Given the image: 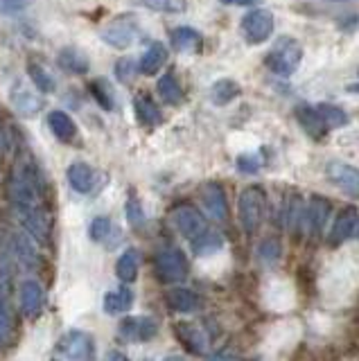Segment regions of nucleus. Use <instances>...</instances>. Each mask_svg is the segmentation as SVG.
I'll return each mask as SVG.
<instances>
[{
	"mask_svg": "<svg viewBox=\"0 0 359 361\" xmlns=\"http://www.w3.org/2000/svg\"><path fill=\"white\" fill-rule=\"evenodd\" d=\"M43 197V178L39 174V169L32 163H20L12 180H9V199L16 206V210L25 208H39Z\"/></svg>",
	"mask_w": 359,
	"mask_h": 361,
	"instance_id": "1",
	"label": "nucleus"
},
{
	"mask_svg": "<svg viewBox=\"0 0 359 361\" xmlns=\"http://www.w3.org/2000/svg\"><path fill=\"white\" fill-rule=\"evenodd\" d=\"M303 61V48L296 39L280 37L267 54V66L280 77H291Z\"/></svg>",
	"mask_w": 359,
	"mask_h": 361,
	"instance_id": "2",
	"label": "nucleus"
},
{
	"mask_svg": "<svg viewBox=\"0 0 359 361\" xmlns=\"http://www.w3.org/2000/svg\"><path fill=\"white\" fill-rule=\"evenodd\" d=\"M154 269L156 276L165 285H174V282H183L188 276V257L183 255L181 248L176 246H165L161 248L154 257Z\"/></svg>",
	"mask_w": 359,
	"mask_h": 361,
	"instance_id": "3",
	"label": "nucleus"
},
{
	"mask_svg": "<svg viewBox=\"0 0 359 361\" xmlns=\"http://www.w3.org/2000/svg\"><path fill=\"white\" fill-rule=\"evenodd\" d=\"M57 353L63 355L68 361H93L95 359V341L88 332L71 330L59 338Z\"/></svg>",
	"mask_w": 359,
	"mask_h": 361,
	"instance_id": "4",
	"label": "nucleus"
},
{
	"mask_svg": "<svg viewBox=\"0 0 359 361\" xmlns=\"http://www.w3.org/2000/svg\"><path fill=\"white\" fill-rule=\"evenodd\" d=\"M264 217V192L260 188H246L240 195V221L246 233H255Z\"/></svg>",
	"mask_w": 359,
	"mask_h": 361,
	"instance_id": "5",
	"label": "nucleus"
},
{
	"mask_svg": "<svg viewBox=\"0 0 359 361\" xmlns=\"http://www.w3.org/2000/svg\"><path fill=\"white\" fill-rule=\"evenodd\" d=\"M274 27H276L274 14L267 9H251L249 14L242 18V34L251 45L264 43L274 34Z\"/></svg>",
	"mask_w": 359,
	"mask_h": 361,
	"instance_id": "6",
	"label": "nucleus"
},
{
	"mask_svg": "<svg viewBox=\"0 0 359 361\" xmlns=\"http://www.w3.org/2000/svg\"><path fill=\"white\" fill-rule=\"evenodd\" d=\"M118 334L122 341H127V343L152 341V338L159 334V323H156L152 316H127V319L120 321Z\"/></svg>",
	"mask_w": 359,
	"mask_h": 361,
	"instance_id": "7",
	"label": "nucleus"
},
{
	"mask_svg": "<svg viewBox=\"0 0 359 361\" xmlns=\"http://www.w3.org/2000/svg\"><path fill=\"white\" fill-rule=\"evenodd\" d=\"M136 37H138V25L131 18H118L114 23H109V25L99 32V39L118 50L129 48V45L136 41Z\"/></svg>",
	"mask_w": 359,
	"mask_h": 361,
	"instance_id": "8",
	"label": "nucleus"
},
{
	"mask_svg": "<svg viewBox=\"0 0 359 361\" xmlns=\"http://www.w3.org/2000/svg\"><path fill=\"white\" fill-rule=\"evenodd\" d=\"M172 221L176 226V231L190 242H195L199 235H204L208 231L206 219L201 217V212L193 206H178L172 212Z\"/></svg>",
	"mask_w": 359,
	"mask_h": 361,
	"instance_id": "9",
	"label": "nucleus"
},
{
	"mask_svg": "<svg viewBox=\"0 0 359 361\" xmlns=\"http://www.w3.org/2000/svg\"><path fill=\"white\" fill-rule=\"evenodd\" d=\"M18 212V219L23 224V228L28 231V235L32 240H37L39 244H48L50 240V217L46 214L41 206L39 208H25V210H16Z\"/></svg>",
	"mask_w": 359,
	"mask_h": 361,
	"instance_id": "10",
	"label": "nucleus"
},
{
	"mask_svg": "<svg viewBox=\"0 0 359 361\" xmlns=\"http://www.w3.org/2000/svg\"><path fill=\"white\" fill-rule=\"evenodd\" d=\"M325 174L332 180V183L343 190L346 195L351 197H359V169L351 163L343 161H332L325 167Z\"/></svg>",
	"mask_w": 359,
	"mask_h": 361,
	"instance_id": "11",
	"label": "nucleus"
},
{
	"mask_svg": "<svg viewBox=\"0 0 359 361\" xmlns=\"http://www.w3.org/2000/svg\"><path fill=\"white\" fill-rule=\"evenodd\" d=\"M330 217V201L323 197H312L305 206V217H303V233L308 235H321L325 224Z\"/></svg>",
	"mask_w": 359,
	"mask_h": 361,
	"instance_id": "12",
	"label": "nucleus"
},
{
	"mask_svg": "<svg viewBox=\"0 0 359 361\" xmlns=\"http://www.w3.org/2000/svg\"><path fill=\"white\" fill-rule=\"evenodd\" d=\"M359 228V212L357 208H343L339 212V217L334 219L330 235H328V244L332 248H339L348 237H353L355 231Z\"/></svg>",
	"mask_w": 359,
	"mask_h": 361,
	"instance_id": "13",
	"label": "nucleus"
},
{
	"mask_svg": "<svg viewBox=\"0 0 359 361\" xmlns=\"http://www.w3.org/2000/svg\"><path fill=\"white\" fill-rule=\"evenodd\" d=\"M174 334L190 355H206L208 350V338L199 325L195 323H176Z\"/></svg>",
	"mask_w": 359,
	"mask_h": 361,
	"instance_id": "14",
	"label": "nucleus"
},
{
	"mask_svg": "<svg viewBox=\"0 0 359 361\" xmlns=\"http://www.w3.org/2000/svg\"><path fill=\"white\" fill-rule=\"evenodd\" d=\"M9 253H12V257L18 259V264H23V269H37L41 262L35 242L23 233L9 235Z\"/></svg>",
	"mask_w": 359,
	"mask_h": 361,
	"instance_id": "15",
	"label": "nucleus"
},
{
	"mask_svg": "<svg viewBox=\"0 0 359 361\" xmlns=\"http://www.w3.org/2000/svg\"><path fill=\"white\" fill-rule=\"evenodd\" d=\"M201 199H204V208L215 221H224L229 217V201L226 192L219 183H206L201 190Z\"/></svg>",
	"mask_w": 359,
	"mask_h": 361,
	"instance_id": "16",
	"label": "nucleus"
},
{
	"mask_svg": "<svg viewBox=\"0 0 359 361\" xmlns=\"http://www.w3.org/2000/svg\"><path fill=\"white\" fill-rule=\"evenodd\" d=\"M12 106L16 113H20V116H25V118H32V116H37V113L43 109V97H39L35 90L28 88L25 84H16L12 88Z\"/></svg>",
	"mask_w": 359,
	"mask_h": 361,
	"instance_id": "17",
	"label": "nucleus"
},
{
	"mask_svg": "<svg viewBox=\"0 0 359 361\" xmlns=\"http://www.w3.org/2000/svg\"><path fill=\"white\" fill-rule=\"evenodd\" d=\"M43 302H46L43 287L37 280H25L23 285H20V310H23V314L28 319H35L43 310Z\"/></svg>",
	"mask_w": 359,
	"mask_h": 361,
	"instance_id": "18",
	"label": "nucleus"
},
{
	"mask_svg": "<svg viewBox=\"0 0 359 361\" xmlns=\"http://www.w3.org/2000/svg\"><path fill=\"white\" fill-rule=\"evenodd\" d=\"M68 183L75 192H80V195H91L95 190V183H97V174L95 169L88 165V163H73L68 167Z\"/></svg>",
	"mask_w": 359,
	"mask_h": 361,
	"instance_id": "19",
	"label": "nucleus"
},
{
	"mask_svg": "<svg viewBox=\"0 0 359 361\" xmlns=\"http://www.w3.org/2000/svg\"><path fill=\"white\" fill-rule=\"evenodd\" d=\"M48 127L54 133V138H59L61 142H73L77 138V124L68 113H63V111L48 113Z\"/></svg>",
	"mask_w": 359,
	"mask_h": 361,
	"instance_id": "20",
	"label": "nucleus"
},
{
	"mask_svg": "<svg viewBox=\"0 0 359 361\" xmlns=\"http://www.w3.org/2000/svg\"><path fill=\"white\" fill-rule=\"evenodd\" d=\"M88 235H91V240L97 242V244H104L109 248H114L118 242H120V231L116 228V224L111 221L109 217H95L91 221V228H88Z\"/></svg>",
	"mask_w": 359,
	"mask_h": 361,
	"instance_id": "21",
	"label": "nucleus"
},
{
	"mask_svg": "<svg viewBox=\"0 0 359 361\" xmlns=\"http://www.w3.org/2000/svg\"><path fill=\"white\" fill-rule=\"evenodd\" d=\"M165 59H167V48L161 41H154L150 48L145 50V54L140 56L138 68H140L142 75L152 77V75H156L165 66Z\"/></svg>",
	"mask_w": 359,
	"mask_h": 361,
	"instance_id": "22",
	"label": "nucleus"
},
{
	"mask_svg": "<svg viewBox=\"0 0 359 361\" xmlns=\"http://www.w3.org/2000/svg\"><path fill=\"white\" fill-rule=\"evenodd\" d=\"M296 118H298V122H300V127L305 129V131L312 135V138L321 140L323 135L328 133V127L323 124V120H321V116H319L317 106L300 104V106L296 109Z\"/></svg>",
	"mask_w": 359,
	"mask_h": 361,
	"instance_id": "23",
	"label": "nucleus"
},
{
	"mask_svg": "<svg viewBox=\"0 0 359 361\" xmlns=\"http://www.w3.org/2000/svg\"><path fill=\"white\" fill-rule=\"evenodd\" d=\"M138 271H140V255L136 248H127L116 262V276L120 278V282L131 285V282H136Z\"/></svg>",
	"mask_w": 359,
	"mask_h": 361,
	"instance_id": "24",
	"label": "nucleus"
},
{
	"mask_svg": "<svg viewBox=\"0 0 359 361\" xmlns=\"http://www.w3.org/2000/svg\"><path fill=\"white\" fill-rule=\"evenodd\" d=\"M165 300L167 305L178 312V314H190V312H195L197 310V305H199V298H197V293L195 291H190L185 287H174L165 293Z\"/></svg>",
	"mask_w": 359,
	"mask_h": 361,
	"instance_id": "25",
	"label": "nucleus"
},
{
	"mask_svg": "<svg viewBox=\"0 0 359 361\" xmlns=\"http://www.w3.org/2000/svg\"><path fill=\"white\" fill-rule=\"evenodd\" d=\"M57 63L63 68L66 73H73V75H86L91 63H88L86 54L77 48H63L59 54H57Z\"/></svg>",
	"mask_w": 359,
	"mask_h": 361,
	"instance_id": "26",
	"label": "nucleus"
},
{
	"mask_svg": "<svg viewBox=\"0 0 359 361\" xmlns=\"http://www.w3.org/2000/svg\"><path fill=\"white\" fill-rule=\"evenodd\" d=\"M133 106H136V116L138 120L145 124V127H156V124L163 122L161 109L156 106V102L152 97H147V93H140L133 99Z\"/></svg>",
	"mask_w": 359,
	"mask_h": 361,
	"instance_id": "27",
	"label": "nucleus"
},
{
	"mask_svg": "<svg viewBox=\"0 0 359 361\" xmlns=\"http://www.w3.org/2000/svg\"><path fill=\"white\" fill-rule=\"evenodd\" d=\"M238 95H240V84L235 82V79L224 77L210 86V102L215 106H226L229 102H233Z\"/></svg>",
	"mask_w": 359,
	"mask_h": 361,
	"instance_id": "28",
	"label": "nucleus"
},
{
	"mask_svg": "<svg viewBox=\"0 0 359 361\" xmlns=\"http://www.w3.org/2000/svg\"><path fill=\"white\" fill-rule=\"evenodd\" d=\"M170 41L174 45V50H178V52H193V50L201 48V34L188 25L172 30Z\"/></svg>",
	"mask_w": 359,
	"mask_h": 361,
	"instance_id": "29",
	"label": "nucleus"
},
{
	"mask_svg": "<svg viewBox=\"0 0 359 361\" xmlns=\"http://www.w3.org/2000/svg\"><path fill=\"white\" fill-rule=\"evenodd\" d=\"M133 305V291L129 287H120L116 291H109L104 296V312L107 314H125Z\"/></svg>",
	"mask_w": 359,
	"mask_h": 361,
	"instance_id": "30",
	"label": "nucleus"
},
{
	"mask_svg": "<svg viewBox=\"0 0 359 361\" xmlns=\"http://www.w3.org/2000/svg\"><path fill=\"white\" fill-rule=\"evenodd\" d=\"M156 90H159L161 99L165 104H178L183 99V88L178 84V79L174 77V73H165L159 84H156Z\"/></svg>",
	"mask_w": 359,
	"mask_h": 361,
	"instance_id": "31",
	"label": "nucleus"
},
{
	"mask_svg": "<svg viewBox=\"0 0 359 361\" xmlns=\"http://www.w3.org/2000/svg\"><path fill=\"white\" fill-rule=\"evenodd\" d=\"M224 246V237L217 233V231H206L204 235H199L197 240L193 242V251L201 257H206V255H212V253H217L219 248Z\"/></svg>",
	"mask_w": 359,
	"mask_h": 361,
	"instance_id": "32",
	"label": "nucleus"
},
{
	"mask_svg": "<svg viewBox=\"0 0 359 361\" xmlns=\"http://www.w3.org/2000/svg\"><path fill=\"white\" fill-rule=\"evenodd\" d=\"M28 75L32 79V84H35L41 93H54V90H57V79H54L48 68H43L41 63H30Z\"/></svg>",
	"mask_w": 359,
	"mask_h": 361,
	"instance_id": "33",
	"label": "nucleus"
},
{
	"mask_svg": "<svg viewBox=\"0 0 359 361\" xmlns=\"http://www.w3.org/2000/svg\"><path fill=\"white\" fill-rule=\"evenodd\" d=\"M14 330V316L7 300V285H0V345H3Z\"/></svg>",
	"mask_w": 359,
	"mask_h": 361,
	"instance_id": "34",
	"label": "nucleus"
},
{
	"mask_svg": "<svg viewBox=\"0 0 359 361\" xmlns=\"http://www.w3.org/2000/svg\"><path fill=\"white\" fill-rule=\"evenodd\" d=\"M317 111H319V116H321V120H323V124L328 129H339V127H346L348 124V113L343 111V109H339V106H334V104H319L317 106Z\"/></svg>",
	"mask_w": 359,
	"mask_h": 361,
	"instance_id": "35",
	"label": "nucleus"
},
{
	"mask_svg": "<svg viewBox=\"0 0 359 361\" xmlns=\"http://www.w3.org/2000/svg\"><path fill=\"white\" fill-rule=\"evenodd\" d=\"M142 5L152 11H163V14H181L188 9L185 0H142Z\"/></svg>",
	"mask_w": 359,
	"mask_h": 361,
	"instance_id": "36",
	"label": "nucleus"
},
{
	"mask_svg": "<svg viewBox=\"0 0 359 361\" xmlns=\"http://www.w3.org/2000/svg\"><path fill=\"white\" fill-rule=\"evenodd\" d=\"M138 71H140V68H138V61H136V59H131V56H122V59H118V63H116V77L120 79L122 84L131 82V79L136 77Z\"/></svg>",
	"mask_w": 359,
	"mask_h": 361,
	"instance_id": "37",
	"label": "nucleus"
},
{
	"mask_svg": "<svg viewBox=\"0 0 359 361\" xmlns=\"http://www.w3.org/2000/svg\"><path fill=\"white\" fill-rule=\"evenodd\" d=\"M91 93H93V97L97 99V104L102 109H107V111L114 109V93H111V88H109L107 82H102V79L93 82L91 84Z\"/></svg>",
	"mask_w": 359,
	"mask_h": 361,
	"instance_id": "38",
	"label": "nucleus"
},
{
	"mask_svg": "<svg viewBox=\"0 0 359 361\" xmlns=\"http://www.w3.org/2000/svg\"><path fill=\"white\" fill-rule=\"evenodd\" d=\"M257 253H260V257L267 259V262H274V259L280 257V242L276 237H267V240H262L260 246H257Z\"/></svg>",
	"mask_w": 359,
	"mask_h": 361,
	"instance_id": "39",
	"label": "nucleus"
},
{
	"mask_svg": "<svg viewBox=\"0 0 359 361\" xmlns=\"http://www.w3.org/2000/svg\"><path fill=\"white\" fill-rule=\"evenodd\" d=\"M235 165H238V169L244 174H255L257 169L262 167V161H260V156H257V154H242V156H238Z\"/></svg>",
	"mask_w": 359,
	"mask_h": 361,
	"instance_id": "40",
	"label": "nucleus"
},
{
	"mask_svg": "<svg viewBox=\"0 0 359 361\" xmlns=\"http://www.w3.org/2000/svg\"><path fill=\"white\" fill-rule=\"evenodd\" d=\"M127 219H129V224H133V226H140L142 219H145L142 206H140V201H138L136 197H129V201H127Z\"/></svg>",
	"mask_w": 359,
	"mask_h": 361,
	"instance_id": "41",
	"label": "nucleus"
},
{
	"mask_svg": "<svg viewBox=\"0 0 359 361\" xmlns=\"http://www.w3.org/2000/svg\"><path fill=\"white\" fill-rule=\"evenodd\" d=\"M32 5V0H0V14H18Z\"/></svg>",
	"mask_w": 359,
	"mask_h": 361,
	"instance_id": "42",
	"label": "nucleus"
},
{
	"mask_svg": "<svg viewBox=\"0 0 359 361\" xmlns=\"http://www.w3.org/2000/svg\"><path fill=\"white\" fill-rule=\"evenodd\" d=\"M219 3L226 7H251L257 3V0H219Z\"/></svg>",
	"mask_w": 359,
	"mask_h": 361,
	"instance_id": "43",
	"label": "nucleus"
},
{
	"mask_svg": "<svg viewBox=\"0 0 359 361\" xmlns=\"http://www.w3.org/2000/svg\"><path fill=\"white\" fill-rule=\"evenodd\" d=\"M9 147H12V140H9V133L5 129H0V154L9 152Z\"/></svg>",
	"mask_w": 359,
	"mask_h": 361,
	"instance_id": "44",
	"label": "nucleus"
},
{
	"mask_svg": "<svg viewBox=\"0 0 359 361\" xmlns=\"http://www.w3.org/2000/svg\"><path fill=\"white\" fill-rule=\"evenodd\" d=\"M107 361H129V359L122 355V353H118V350H114V353H109Z\"/></svg>",
	"mask_w": 359,
	"mask_h": 361,
	"instance_id": "45",
	"label": "nucleus"
},
{
	"mask_svg": "<svg viewBox=\"0 0 359 361\" xmlns=\"http://www.w3.org/2000/svg\"><path fill=\"white\" fill-rule=\"evenodd\" d=\"M163 361H185L183 357H178V355H172V357H165Z\"/></svg>",
	"mask_w": 359,
	"mask_h": 361,
	"instance_id": "46",
	"label": "nucleus"
},
{
	"mask_svg": "<svg viewBox=\"0 0 359 361\" xmlns=\"http://www.w3.org/2000/svg\"><path fill=\"white\" fill-rule=\"evenodd\" d=\"M351 90H359V86H351Z\"/></svg>",
	"mask_w": 359,
	"mask_h": 361,
	"instance_id": "47",
	"label": "nucleus"
},
{
	"mask_svg": "<svg viewBox=\"0 0 359 361\" xmlns=\"http://www.w3.org/2000/svg\"><path fill=\"white\" fill-rule=\"evenodd\" d=\"M336 3H346V0H336Z\"/></svg>",
	"mask_w": 359,
	"mask_h": 361,
	"instance_id": "48",
	"label": "nucleus"
}]
</instances>
